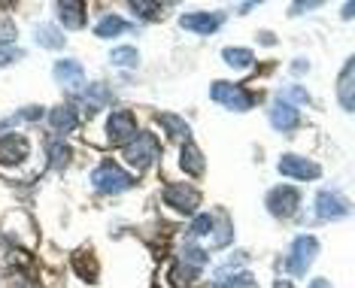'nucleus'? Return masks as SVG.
I'll return each mask as SVG.
<instances>
[{
    "label": "nucleus",
    "mask_w": 355,
    "mask_h": 288,
    "mask_svg": "<svg viewBox=\"0 0 355 288\" xmlns=\"http://www.w3.org/2000/svg\"><path fill=\"white\" fill-rule=\"evenodd\" d=\"M158 122H161V127H167V134H171V140L173 143H191V127L182 122L180 116H171V113H161L158 116Z\"/></svg>",
    "instance_id": "nucleus-16"
},
{
    "label": "nucleus",
    "mask_w": 355,
    "mask_h": 288,
    "mask_svg": "<svg viewBox=\"0 0 355 288\" xmlns=\"http://www.w3.org/2000/svg\"><path fill=\"white\" fill-rule=\"evenodd\" d=\"M301 206V188L292 186H277L268 191V210L277 215V219H292Z\"/></svg>",
    "instance_id": "nucleus-5"
},
{
    "label": "nucleus",
    "mask_w": 355,
    "mask_h": 288,
    "mask_svg": "<svg viewBox=\"0 0 355 288\" xmlns=\"http://www.w3.org/2000/svg\"><path fill=\"white\" fill-rule=\"evenodd\" d=\"M10 288H34V282H31V279H25V276H15Z\"/></svg>",
    "instance_id": "nucleus-34"
},
{
    "label": "nucleus",
    "mask_w": 355,
    "mask_h": 288,
    "mask_svg": "<svg viewBox=\"0 0 355 288\" xmlns=\"http://www.w3.org/2000/svg\"><path fill=\"white\" fill-rule=\"evenodd\" d=\"M297 122H301V116H297V109L292 107V103H286L282 98L273 103V109H270V125L277 127V131H295Z\"/></svg>",
    "instance_id": "nucleus-12"
},
{
    "label": "nucleus",
    "mask_w": 355,
    "mask_h": 288,
    "mask_svg": "<svg viewBox=\"0 0 355 288\" xmlns=\"http://www.w3.org/2000/svg\"><path fill=\"white\" fill-rule=\"evenodd\" d=\"M134 131H137V118L128 109H119V113L107 118V143H112V146H128L134 140Z\"/></svg>",
    "instance_id": "nucleus-6"
},
{
    "label": "nucleus",
    "mask_w": 355,
    "mask_h": 288,
    "mask_svg": "<svg viewBox=\"0 0 355 288\" xmlns=\"http://www.w3.org/2000/svg\"><path fill=\"white\" fill-rule=\"evenodd\" d=\"M73 267H76V273L83 276L85 282H98V261H94L92 252H76Z\"/></svg>",
    "instance_id": "nucleus-20"
},
{
    "label": "nucleus",
    "mask_w": 355,
    "mask_h": 288,
    "mask_svg": "<svg viewBox=\"0 0 355 288\" xmlns=\"http://www.w3.org/2000/svg\"><path fill=\"white\" fill-rule=\"evenodd\" d=\"M92 182H94V188L103 191V195H119V191H128V188H134V176L131 173H125L119 164H112V161H103L98 170L92 173Z\"/></svg>",
    "instance_id": "nucleus-1"
},
{
    "label": "nucleus",
    "mask_w": 355,
    "mask_h": 288,
    "mask_svg": "<svg viewBox=\"0 0 355 288\" xmlns=\"http://www.w3.org/2000/svg\"><path fill=\"white\" fill-rule=\"evenodd\" d=\"M207 261H209V255L204 249H198V246H185L180 252V264H185V267H191V270L207 267Z\"/></svg>",
    "instance_id": "nucleus-24"
},
{
    "label": "nucleus",
    "mask_w": 355,
    "mask_h": 288,
    "mask_svg": "<svg viewBox=\"0 0 355 288\" xmlns=\"http://www.w3.org/2000/svg\"><path fill=\"white\" fill-rule=\"evenodd\" d=\"M316 255H319V240L316 237H313V234L295 237L292 249H288V258H286V270L292 276H304L306 270H310V264H313Z\"/></svg>",
    "instance_id": "nucleus-2"
},
{
    "label": "nucleus",
    "mask_w": 355,
    "mask_h": 288,
    "mask_svg": "<svg viewBox=\"0 0 355 288\" xmlns=\"http://www.w3.org/2000/svg\"><path fill=\"white\" fill-rule=\"evenodd\" d=\"M352 15H355V3H346L343 6V19H352Z\"/></svg>",
    "instance_id": "nucleus-36"
},
{
    "label": "nucleus",
    "mask_w": 355,
    "mask_h": 288,
    "mask_svg": "<svg viewBox=\"0 0 355 288\" xmlns=\"http://www.w3.org/2000/svg\"><path fill=\"white\" fill-rule=\"evenodd\" d=\"M216 288H255V279L249 273H219Z\"/></svg>",
    "instance_id": "nucleus-25"
},
{
    "label": "nucleus",
    "mask_w": 355,
    "mask_h": 288,
    "mask_svg": "<svg viewBox=\"0 0 355 288\" xmlns=\"http://www.w3.org/2000/svg\"><path fill=\"white\" fill-rule=\"evenodd\" d=\"M180 164H182V170L191 173V176H200V173H204V155H200V149L195 146V143H185V146H182Z\"/></svg>",
    "instance_id": "nucleus-18"
},
{
    "label": "nucleus",
    "mask_w": 355,
    "mask_h": 288,
    "mask_svg": "<svg viewBox=\"0 0 355 288\" xmlns=\"http://www.w3.org/2000/svg\"><path fill=\"white\" fill-rule=\"evenodd\" d=\"M352 213V204L346 201L343 195H337V191H319L316 195V215L319 219H346V215Z\"/></svg>",
    "instance_id": "nucleus-8"
},
{
    "label": "nucleus",
    "mask_w": 355,
    "mask_h": 288,
    "mask_svg": "<svg viewBox=\"0 0 355 288\" xmlns=\"http://www.w3.org/2000/svg\"><path fill=\"white\" fill-rule=\"evenodd\" d=\"M34 39L43 46V49H61L64 46V34L58 30V25H37Z\"/></svg>",
    "instance_id": "nucleus-19"
},
{
    "label": "nucleus",
    "mask_w": 355,
    "mask_h": 288,
    "mask_svg": "<svg viewBox=\"0 0 355 288\" xmlns=\"http://www.w3.org/2000/svg\"><path fill=\"white\" fill-rule=\"evenodd\" d=\"M40 116H43V107H25L15 118H21V122H37Z\"/></svg>",
    "instance_id": "nucleus-32"
},
{
    "label": "nucleus",
    "mask_w": 355,
    "mask_h": 288,
    "mask_svg": "<svg viewBox=\"0 0 355 288\" xmlns=\"http://www.w3.org/2000/svg\"><path fill=\"white\" fill-rule=\"evenodd\" d=\"M273 288H295V285L288 282V279H277V282H273Z\"/></svg>",
    "instance_id": "nucleus-38"
},
{
    "label": "nucleus",
    "mask_w": 355,
    "mask_h": 288,
    "mask_svg": "<svg viewBox=\"0 0 355 288\" xmlns=\"http://www.w3.org/2000/svg\"><path fill=\"white\" fill-rule=\"evenodd\" d=\"M164 201L180 215H195L200 206V191L195 186H171L164 188Z\"/></svg>",
    "instance_id": "nucleus-7"
},
{
    "label": "nucleus",
    "mask_w": 355,
    "mask_h": 288,
    "mask_svg": "<svg viewBox=\"0 0 355 288\" xmlns=\"http://www.w3.org/2000/svg\"><path fill=\"white\" fill-rule=\"evenodd\" d=\"M79 94H83V100H85L88 113H94L98 107H103V103H110V88H103V85H92L88 91H79Z\"/></svg>",
    "instance_id": "nucleus-23"
},
{
    "label": "nucleus",
    "mask_w": 355,
    "mask_h": 288,
    "mask_svg": "<svg viewBox=\"0 0 355 288\" xmlns=\"http://www.w3.org/2000/svg\"><path fill=\"white\" fill-rule=\"evenodd\" d=\"M282 100H286V103H292V107H295L297 100H301V103H310V94H306L304 88H286V94H282Z\"/></svg>",
    "instance_id": "nucleus-31"
},
{
    "label": "nucleus",
    "mask_w": 355,
    "mask_h": 288,
    "mask_svg": "<svg viewBox=\"0 0 355 288\" xmlns=\"http://www.w3.org/2000/svg\"><path fill=\"white\" fill-rule=\"evenodd\" d=\"M213 225H216V215H209V213H204V215H198L195 222H191V228H189V240H198V237H207L209 231H213Z\"/></svg>",
    "instance_id": "nucleus-27"
},
{
    "label": "nucleus",
    "mask_w": 355,
    "mask_h": 288,
    "mask_svg": "<svg viewBox=\"0 0 355 288\" xmlns=\"http://www.w3.org/2000/svg\"><path fill=\"white\" fill-rule=\"evenodd\" d=\"M279 173L292 176V179H301V182H313V179L322 176V167L306 161V158H297V155H282L279 158Z\"/></svg>",
    "instance_id": "nucleus-10"
},
{
    "label": "nucleus",
    "mask_w": 355,
    "mask_h": 288,
    "mask_svg": "<svg viewBox=\"0 0 355 288\" xmlns=\"http://www.w3.org/2000/svg\"><path fill=\"white\" fill-rule=\"evenodd\" d=\"M110 61L116 64V67H137V61H140V55L131 46H119V49L110 52Z\"/></svg>",
    "instance_id": "nucleus-26"
},
{
    "label": "nucleus",
    "mask_w": 355,
    "mask_h": 288,
    "mask_svg": "<svg viewBox=\"0 0 355 288\" xmlns=\"http://www.w3.org/2000/svg\"><path fill=\"white\" fill-rule=\"evenodd\" d=\"M222 58H225V64H228V67H234V70H249V67L255 64L252 49H225Z\"/></svg>",
    "instance_id": "nucleus-21"
},
{
    "label": "nucleus",
    "mask_w": 355,
    "mask_h": 288,
    "mask_svg": "<svg viewBox=\"0 0 355 288\" xmlns=\"http://www.w3.org/2000/svg\"><path fill=\"white\" fill-rule=\"evenodd\" d=\"M209 237H213V249H222V246L231 243V222H228V215H216V228L209 231Z\"/></svg>",
    "instance_id": "nucleus-22"
},
{
    "label": "nucleus",
    "mask_w": 355,
    "mask_h": 288,
    "mask_svg": "<svg viewBox=\"0 0 355 288\" xmlns=\"http://www.w3.org/2000/svg\"><path fill=\"white\" fill-rule=\"evenodd\" d=\"M295 73H306V61H295Z\"/></svg>",
    "instance_id": "nucleus-37"
},
{
    "label": "nucleus",
    "mask_w": 355,
    "mask_h": 288,
    "mask_svg": "<svg viewBox=\"0 0 355 288\" xmlns=\"http://www.w3.org/2000/svg\"><path fill=\"white\" fill-rule=\"evenodd\" d=\"M158 10H161V6H155V3H140V0H137V3H131V12L140 15L143 21H152V19L158 15Z\"/></svg>",
    "instance_id": "nucleus-29"
},
{
    "label": "nucleus",
    "mask_w": 355,
    "mask_h": 288,
    "mask_svg": "<svg viewBox=\"0 0 355 288\" xmlns=\"http://www.w3.org/2000/svg\"><path fill=\"white\" fill-rule=\"evenodd\" d=\"M55 79H58L61 85H67V88H79L83 85V79H85V70H83V64L79 61H58L55 64Z\"/></svg>",
    "instance_id": "nucleus-14"
},
{
    "label": "nucleus",
    "mask_w": 355,
    "mask_h": 288,
    "mask_svg": "<svg viewBox=\"0 0 355 288\" xmlns=\"http://www.w3.org/2000/svg\"><path fill=\"white\" fill-rule=\"evenodd\" d=\"M209 98L216 103H222V107H228L231 113H246V109H252V103H255V98L246 91V88L231 85V82H213Z\"/></svg>",
    "instance_id": "nucleus-3"
},
{
    "label": "nucleus",
    "mask_w": 355,
    "mask_h": 288,
    "mask_svg": "<svg viewBox=\"0 0 355 288\" xmlns=\"http://www.w3.org/2000/svg\"><path fill=\"white\" fill-rule=\"evenodd\" d=\"M225 21L222 12H185L180 19V25L185 30H195V34H213V30H219Z\"/></svg>",
    "instance_id": "nucleus-11"
},
{
    "label": "nucleus",
    "mask_w": 355,
    "mask_h": 288,
    "mask_svg": "<svg viewBox=\"0 0 355 288\" xmlns=\"http://www.w3.org/2000/svg\"><path fill=\"white\" fill-rule=\"evenodd\" d=\"M49 164L55 167V170H61V167L70 164V146L67 143H52L49 146Z\"/></svg>",
    "instance_id": "nucleus-28"
},
{
    "label": "nucleus",
    "mask_w": 355,
    "mask_h": 288,
    "mask_svg": "<svg viewBox=\"0 0 355 288\" xmlns=\"http://www.w3.org/2000/svg\"><path fill=\"white\" fill-rule=\"evenodd\" d=\"M131 30V25H128L125 19H119V15H107V19L98 21V28H94V34H98L101 39H112V37H122Z\"/></svg>",
    "instance_id": "nucleus-17"
},
{
    "label": "nucleus",
    "mask_w": 355,
    "mask_h": 288,
    "mask_svg": "<svg viewBox=\"0 0 355 288\" xmlns=\"http://www.w3.org/2000/svg\"><path fill=\"white\" fill-rule=\"evenodd\" d=\"M125 161L134 164L137 170H149L152 164L158 161V143L152 134H140L125 146Z\"/></svg>",
    "instance_id": "nucleus-4"
},
{
    "label": "nucleus",
    "mask_w": 355,
    "mask_h": 288,
    "mask_svg": "<svg viewBox=\"0 0 355 288\" xmlns=\"http://www.w3.org/2000/svg\"><path fill=\"white\" fill-rule=\"evenodd\" d=\"M15 39V28H12V21H0V49H10V43Z\"/></svg>",
    "instance_id": "nucleus-30"
},
{
    "label": "nucleus",
    "mask_w": 355,
    "mask_h": 288,
    "mask_svg": "<svg viewBox=\"0 0 355 288\" xmlns=\"http://www.w3.org/2000/svg\"><path fill=\"white\" fill-rule=\"evenodd\" d=\"M310 288H331V282H328V279H313Z\"/></svg>",
    "instance_id": "nucleus-35"
},
{
    "label": "nucleus",
    "mask_w": 355,
    "mask_h": 288,
    "mask_svg": "<svg viewBox=\"0 0 355 288\" xmlns=\"http://www.w3.org/2000/svg\"><path fill=\"white\" fill-rule=\"evenodd\" d=\"M49 125L58 134H67V131H73V127L79 125V113L70 107V103H64V107H55L52 113H49Z\"/></svg>",
    "instance_id": "nucleus-15"
},
{
    "label": "nucleus",
    "mask_w": 355,
    "mask_h": 288,
    "mask_svg": "<svg viewBox=\"0 0 355 288\" xmlns=\"http://www.w3.org/2000/svg\"><path fill=\"white\" fill-rule=\"evenodd\" d=\"M21 52L19 49H0V64H10V61H19Z\"/></svg>",
    "instance_id": "nucleus-33"
},
{
    "label": "nucleus",
    "mask_w": 355,
    "mask_h": 288,
    "mask_svg": "<svg viewBox=\"0 0 355 288\" xmlns=\"http://www.w3.org/2000/svg\"><path fill=\"white\" fill-rule=\"evenodd\" d=\"M31 155V143L25 134H3L0 137V164H25Z\"/></svg>",
    "instance_id": "nucleus-9"
},
{
    "label": "nucleus",
    "mask_w": 355,
    "mask_h": 288,
    "mask_svg": "<svg viewBox=\"0 0 355 288\" xmlns=\"http://www.w3.org/2000/svg\"><path fill=\"white\" fill-rule=\"evenodd\" d=\"M55 12H58L61 25L70 28V30H79L85 25V6L76 3V0H61V3L55 6Z\"/></svg>",
    "instance_id": "nucleus-13"
}]
</instances>
